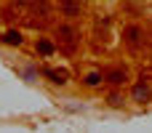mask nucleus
Returning a JSON list of instances; mask_svg holds the SVG:
<instances>
[{
    "mask_svg": "<svg viewBox=\"0 0 152 133\" xmlns=\"http://www.w3.org/2000/svg\"><path fill=\"white\" fill-rule=\"evenodd\" d=\"M64 11H67V13H75V11H77L75 0H64Z\"/></svg>",
    "mask_w": 152,
    "mask_h": 133,
    "instance_id": "f257e3e1",
    "label": "nucleus"
},
{
    "mask_svg": "<svg viewBox=\"0 0 152 133\" xmlns=\"http://www.w3.org/2000/svg\"><path fill=\"white\" fill-rule=\"evenodd\" d=\"M5 43H21L19 32H8V35H5Z\"/></svg>",
    "mask_w": 152,
    "mask_h": 133,
    "instance_id": "f03ea898",
    "label": "nucleus"
},
{
    "mask_svg": "<svg viewBox=\"0 0 152 133\" xmlns=\"http://www.w3.org/2000/svg\"><path fill=\"white\" fill-rule=\"evenodd\" d=\"M134 96H136L139 101H142V99H147V88H142V85H139V88L134 91Z\"/></svg>",
    "mask_w": 152,
    "mask_h": 133,
    "instance_id": "7ed1b4c3",
    "label": "nucleus"
}]
</instances>
